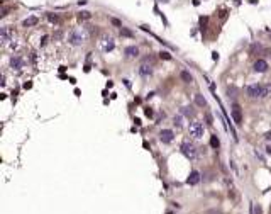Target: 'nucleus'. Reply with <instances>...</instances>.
Instances as JSON below:
<instances>
[{"mask_svg":"<svg viewBox=\"0 0 271 214\" xmlns=\"http://www.w3.org/2000/svg\"><path fill=\"white\" fill-rule=\"evenodd\" d=\"M210 146L215 148V150L220 146V141H219V138H217L215 134H212V136H210Z\"/></svg>","mask_w":271,"mask_h":214,"instance_id":"obj_17","label":"nucleus"},{"mask_svg":"<svg viewBox=\"0 0 271 214\" xmlns=\"http://www.w3.org/2000/svg\"><path fill=\"white\" fill-rule=\"evenodd\" d=\"M68 41H70V44L78 46V44L83 43V36H81V32H78V31H71L70 36H68Z\"/></svg>","mask_w":271,"mask_h":214,"instance_id":"obj_4","label":"nucleus"},{"mask_svg":"<svg viewBox=\"0 0 271 214\" xmlns=\"http://www.w3.org/2000/svg\"><path fill=\"white\" fill-rule=\"evenodd\" d=\"M173 138H175V134H173L171 129H163L161 133H159V139H161L163 143H171Z\"/></svg>","mask_w":271,"mask_h":214,"instance_id":"obj_6","label":"nucleus"},{"mask_svg":"<svg viewBox=\"0 0 271 214\" xmlns=\"http://www.w3.org/2000/svg\"><path fill=\"white\" fill-rule=\"evenodd\" d=\"M159 56H161V58H165V59H171V56H169L168 53H163V51L159 53Z\"/></svg>","mask_w":271,"mask_h":214,"instance_id":"obj_23","label":"nucleus"},{"mask_svg":"<svg viewBox=\"0 0 271 214\" xmlns=\"http://www.w3.org/2000/svg\"><path fill=\"white\" fill-rule=\"evenodd\" d=\"M205 119H207V124H209V126H212V124H213V119H212V116H210L209 112L205 114Z\"/></svg>","mask_w":271,"mask_h":214,"instance_id":"obj_22","label":"nucleus"},{"mask_svg":"<svg viewBox=\"0 0 271 214\" xmlns=\"http://www.w3.org/2000/svg\"><path fill=\"white\" fill-rule=\"evenodd\" d=\"M124 53H125V56H127V58H136V56L139 55V49L136 48V46H127Z\"/></svg>","mask_w":271,"mask_h":214,"instance_id":"obj_11","label":"nucleus"},{"mask_svg":"<svg viewBox=\"0 0 271 214\" xmlns=\"http://www.w3.org/2000/svg\"><path fill=\"white\" fill-rule=\"evenodd\" d=\"M232 119H234L236 124H239V126L242 124V111H241V107H239L237 104L232 107Z\"/></svg>","mask_w":271,"mask_h":214,"instance_id":"obj_5","label":"nucleus"},{"mask_svg":"<svg viewBox=\"0 0 271 214\" xmlns=\"http://www.w3.org/2000/svg\"><path fill=\"white\" fill-rule=\"evenodd\" d=\"M266 139H268V141H271V133H266Z\"/></svg>","mask_w":271,"mask_h":214,"instance_id":"obj_30","label":"nucleus"},{"mask_svg":"<svg viewBox=\"0 0 271 214\" xmlns=\"http://www.w3.org/2000/svg\"><path fill=\"white\" fill-rule=\"evenodd\" d=\"M266 153H268V155H271V144H269V146L266 148Z\"/></svg>","mask_w":271,"mask_h":214,"instance_id":"obj_29","label":"nucleus"},{"mask_svg":"<svg viewBox=\"0 0 271 214\" xmlns=\"http://www.w3.org/2000/svg\"><path fill=\"white\" fill-rule=\"evenodd\" d=\"M90 17H92L90 12H80V14H78V19H80V21H85V19H90Z\"/></svg>","mask_w":271,"mask_h":214,"instance_id":"obj_20","label":"nucleus"},{"mask_svg":"<svg viewBox=\"0 0 271 214\" xmlns=\"http://www.w3.org/2000/svg\"><path fill=\"white\" fill-rule=\"evenodd\" d=\"M139 73L143 75V77H147V75L153 73V68H151V65H147V63H143L139 67Z\"/></svg>","mask_w":271,"mask_h":214,"instance_id":"obj_12","label":"nucleus"},{"mask_svg":"<svg viewBox=\"0 0 271 214\" xmlns=\"http://www.w3.org/2000/svg\"><path fill=\"white\" fill-rule=\"evenodd\" d=\"M168 214H171V212H168Z\"/></svg>","mask_w":271,"mask_h":214,"instance_id":"obj_31","label":"nucleus"},{"mask_svg":"<svg viewBox=\"0 0 271 214\" xmlns=\"http://www.w3.org/2000/svg\"><path fill=\"white\" fill-rule=\"evenodd\" d=\"M195 104H197L198 107H205L207 105V100H205V97H203V95L197 94V95H195Z\"/></svg>","mask_w":271,"mask_h":214,"instance_id":"obj_15","label":"nucleus"},{"mask_svg":"<svg viewBox=\"0 0 271 214\" xmlns=\"http://www.w3.org/2000/svg\"><path fill=\"white\" fill-rule=\"evenodd\" d=\"M180 77H181V80H183V82H187V83H191V82H193V77H191L190 71H181Z\"/></svg>","mask_w":271,"mask_h":214,"instance_id":"obj_16","label":"nucleus"},{"mask_svg":"<svg viewBox=\"0 0 271 214\" xmlns=\"http://www.w3.org/2000/svg\"><path fill=\"white\" fill-rule=\"evenodd\" d=\"M114 39H112V37H105V39H103V49H105V51H112V49H114Z\"/></svg>","mask_w":271,"mask_h":214,"instance_id":"obj_14","label":"nucleus"},{"mask_svg":"<svg viewBox=\"0 0 271 214\" xmlns=\"http://www.w3.org/2000/svg\"><path fill=\"white\" fill-rule=\"evenodd\" d=\"M190 136L191 138H195V139H200L202 136H203V131H205V126L202 124V122H198V121H195V122H191L190 124Z\"/></svg>","mask_w":271,"mask_h":214,"instance_id":"obj_3","label":"nucleus"},{"mask_svg":"<svg viewBox=\"0 0 271 214\" xmlns=\"http://www.w3.org/2000/svg\"><path fill=\"white\" fill-rule=\"evenodd\" d=\"M146 116H153V111H151V109H146Z\"/></svg>","mask_w":271,"mask_h":214,"instance_id":"obj_28","label":"nucleus"},{"mask_svg":"<svg viewBox=\"0 0 271 214\" xmlns=\"http://www.w3.org/2000/svg\"><path fill=\"white\" fill-rule=\"evenodd\" d=\"M198 182H200V174H198L197 170H193V172L190 174V177L187 178V184L188 185H197Z\"/></svg>","mask_w":271,"mask_h":214,"instance_id":"obj_9","label":"nucleus"},{"mask_svg":"<svg viewBox=\"0 0 271 214\" xmlns=\"http://www.w3.org/2000/svg\"><path fill=\"white\" fill-rule=\"evenodd\" d=\"M212 58L213 59H219V53H212Z\"/></svg>","mask_w":271,"mask_h":214,"instance_id":"obj_27","label":"nucleus"},{"mask_svg":"<svg viewBox=\"0 0 271 214\" xmlns=\"http://www.w3.org/2000/svg\"><path fill=\"white\" fill-rule=\"evenodd\" d=\"M39 22V19L36 17V15H31V17H27L24 22H22V26L24 27H32V26H36V24Z\"/></svg>","mask_w":271,"mask_h":214,"instance_id":"obj_13","label":"nucleus"},{"mask_svg":"<svg viewBox=\"0 0 271 214\" xmlns=\"http://www.w3.org/2000/svg\"><path fill=\"white\" fill-rule=\"evenodd\" d=\"M10 36H12V32H10L9 27H2V29H0V41H2L4 44H7L9 41H10Z\"/></svg>","mask_w":271,"mask_h":214,"instance_id":"obj_7","label":"nucleus"},{"mask_svg":"<svg viewBox=\"0 0 271 214\" xmlns=\"http://www.w3.org/2000/svg\"><path fill=\"white\" fill-rule=\"evenodd\" d=\"M175 124L176 126H181V117H180V116H175Z\"/></svg>","mask_w":271,"mask_h":214,"instance_id":"obj_24","label":"nucleus"},{"mask_svg":"<svg viewBox=\"0 0 271 214\" xmlns=\"http://www.w3.org/2000/svg\"><path fill=\"white\" fill-rule=\"evenodd\" d=\"M181 112H183L185 116H193V111H191V107H183V111H181Z\"/></svg>","mask_w":271,"mask_h":214,"instance_id":"obj_21","label":"nucleus"},{"mask_svg":"<svg viewBox=\"0 0 271 214\" xmlns=\"http://www.w3.org/2000/svg\"><path fill=\"white\" fill-rule=\"evenodd\" d=\"M181 153H183L188 160L197 158V148H195V144L191 143V141H188V139H185L183 143H181Z\"/></svg>","mask_w":271,"mask_h":214,"instance_id":"obj_2","label":"nucleus"},{"mask_svg":"<svg viewBox=\"0 0 271 214\" xmlns=\"http://www.w3.org/2000/svg\"><path fill=\"white\" fill-rule=\"evenodd\" d=\"M112 24H114V26H119V27H122L121 21H117V19H112Z\"/></svg>","mask_w":271,"mask_h":214,"instance_id":"obj_25","label":"nucleus"},{"mask_svg":"<svg viewBox=\"0 0 271 214\" xmlns=\"http://www.w3.org/2000/svg\"><path fill=\"white\" fill-rule=\"evenodd\" d=\"M256 214H263V209H261V207H259V206H258V207H256Z\"/></svg>","mask_w":271,"mask_h":214,"instance_id":"obj_26","label":"nucleus"},{"mask_svg":"<svg viewBox=\"0 0 271 214\" xmlns=\"http://www.w3.org/2000/svg\"><path fill=\"white\" fill-rule=\"evenodd\" d=\"M46 17H48V21L49 22H53V24H58V15H53V14H46Z\"/></svg>","mask_w":271,"mask_h":214,"instance_id":"obj_19","label":"nucleus"},{"mask_svg":"<svg viewBox=\"0 0 271 214\" xmlns=\"http://www.w3.org/2000/svg\"><path fill=\"white\" fill-rule=\"evenodd\" d=\"M10 67L14 68V70H20V68L24 67L22 58H19V56H12V58H10Z\"/></svg>","mask_w":271,"mask_h":214,"instance_id":"obj_10","label":"nucleus"},{"mask_svg":"<svg viewBox=\"0 0 271 214\" xmlns=\"http://www.w3.org/2000/svg\"><path fill=\"white\" fill-rule=\"evenodd\" d=\"M266 70H268V63L264 61V59H258V61L254 63V71H258V73H264Z\"/></svg>","mask_w":271,"mask_h":214,"instance_id":"obj_8","label":"nucleus"},{"mask_svg":"<svg viewBox=\"0 0 271 214\" xmlns=\"http://www.w3.org/2000/svg\"><path fill=\"white\" fill-rule=\"evenodd\" d=\"M121 36H125V37H134V32L127 27H121Z\"/></svg>","mask_w":271,"mask_h":214,"instance_id":"obj_18","label":"nucleus"},{"mask_svg":"<svg viewBox=\"0 0 271 214\" xmlns=\"http://www.w3.org/2000/svg\"><path fill=\"white\" fill-rule=\"evenodd\" d=\"M247 95L249 97H268L271 94V85H259V83H254V85H249L247 89H246Z\"/></svg>","mask_w":271,"mask_h":214,"instance_id":"obj_1","label":"nucleus"}]
</instances>
